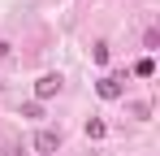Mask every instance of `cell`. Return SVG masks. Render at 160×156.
I'll use <instances>...</instances> for the list:
<instances>
[{"label": "cell", "instance_id": "1", "mask_svg": "<svg viewBox=\"0 0 160 156\" xmlns=\"http://www.w3.org/2000/svg\"><path fill=\"white\" fill-rule=\"evenodd\" d=\"M95 91H100V100H117V96L126 91V78L121 74H104L100 82H95Z\"/></svg>", "mask_w": 160, "mask_h": 156}, {"label": "cell", "instance_id": "2", "mask_svg": "<svg viewBox=\"0 0 160 156\" xmlns=\"http://www.w3.org/2000/svg\"><path fill=\"white\" fill-rule=\"evenodd\" d=\"M56 148H61V134H56V130H39V134H35V152L52 156Z\"/></svg>", "mask_w": 160, "mask_h": 156}, {"label": "cell", "instance_id": "5", "mask_svg": "<svg viewBox=\"0 0 160 156\" xmlns=\"http://www.w3.org/2000/svg\"><path fill=\"white\" fill-rule=\"evenodd\" d=\"M134 74H138V78H152V74H156V61H152V56H143V61L134 65Z\"/></svg>", "mask_w": 160, "mask_h": 156}, {"label": "cell", "instance_id": "4", "mask_svg": "<svg viewBox=\"0 0 160 156\" xmlns=\"http://www.w3.org/2000/svg\"><path fill=\"white\" fill-rule=\"evenodd\" d=\"M104 134H108V126L100 122V117H91V122H87V139H104Z\"/></svg>", "mask_w": 160, "mask_h": 156}, {"label": "cell", "instance_id": "6", "mask_svg": "<svg viewBox=\"0 0 160 156\" xmlns=\"http://www.w3.org/2000/svg\"><path fill=\"white\" fill-rule=\"evenodd\" d=\"M91 56H95V65H104V61H108V48H104V44H95V48H91Z\"/></svg>", "mask_w": 160, "mask_h": 156}, {"label": "cell", "instance_id": "3", "mask_svg": "<svg viewBox=\"0 0 160 156\" xmlns=\"http://www.w3.org/2000/svg\"><path fill=\"white\" fill-rule=\"evenodd\" d=\"M56 91H61V74H43L35 82V96H39V100H52Z\"/></svg>", "mask_w": 160, "mask_h": 156}]
</instances>
